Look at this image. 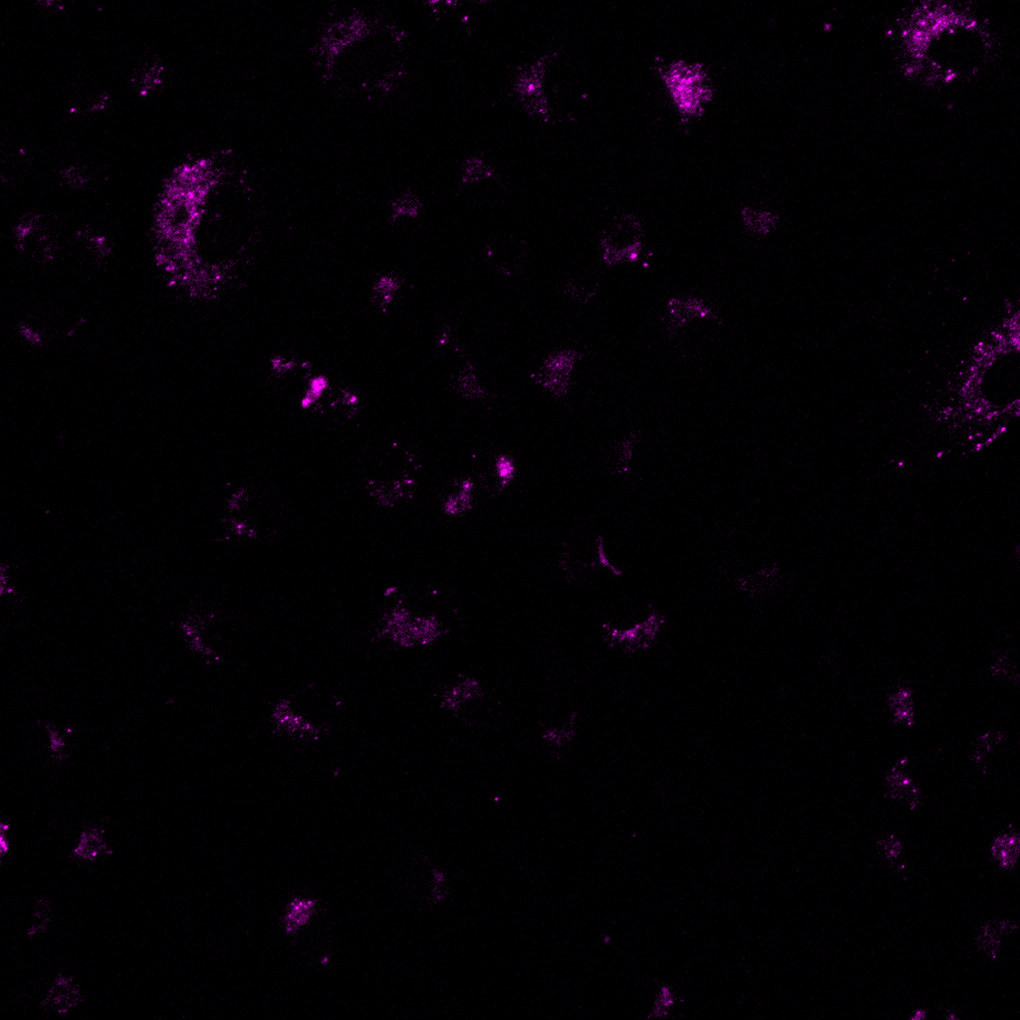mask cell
Here are the masks:
<instances>
[{
  "instance_id": "1",
  "label": "cell",
  "mask_w": 1020,
  "mask_h": 1020,
  "mask_svg": "<svg viewBox=\"0 0 1020 1020\" xmlns=\"http://www.w3.org/2000/svg\"><path fill=\"white\" fill-rule=\"evenodd\" d=\"M407 37L391 20L351 10L323 24L312 54L320 79L333 92L372 101L403 82Z\"/></svg>"
},
{
  "instance_id": "19",
  "label": "cell",
  "mask_w": 1020,
  "mask_h": 1020,
  "mask_svg": "<svg viewBox=\"0 0 1020 1020\" xmlns=\"http://www.w3.org/2000/svg\"><path fill=\"white\" fill-rule=\"evenodd\" d=\"M599 286L600 278L595 270L584 268L568 279L564 290L575 303L586 304L598 293Z\"/></svg>"
},
{
  "instance_id": "6",
  "label": "cell",
  "mask_w": 1020,
  "mask_h": 1020,
  "mask_svg": "<svg viewBox=\"0 0 1020 1020\" xmlns=\"http://www.w3.org/2000/svg\"><path fill=\"white\" fill-rule=\"evenodd\" d=\"M414 461L401 447H393L379 456L366 478L369 495L385 506H393L412 491Z\"/></svg>"
},
{
  "instance_id": "9",
  "label": "cell",
  "mask_w": 1020,
  "mask_h": 1020,
  "mask_svg": "<svg viewBox=\"0 0 1020 1020\" xmlns=\"http://www.w3.org/2000/svg\"><path fill=\"white\" fill-rule=\"evenodd\" d=\"M644 244L643 226L631 214L616 217L600 239L603 262L608 266L637 262L642 256Z\"/></svg>"
},
{
  "instance_id": "5",
  "label": "cell",
  "mask_w": 1020,
  "mask_h": 1020,
  "mask_svg": "<svg viewBox=\"0 0 1020 1020\" xmlns=\"http://www.w3.org/2000/svg\"><path fill=\"white\" fill-rule=\"evenodd\" d=\"M443 627L436 613L401 598L387 608L378 635L399 646L414 647L433 642L443 633Z\"/></svg>"
},
{
  "instance_id": "14",
  "label": "cell",
  "mask_w": 1020,
  "mask_h": 1020,
  "mask_svg": "<svg viewBox=\"0 0 1020 1020\" xmlns=\"http://www.w3.org/2000/svg\"><path fill=\"white\" fill-rule=\"evenodd\" d=\"M667 327L677 332L697 320H717L716 310L705 299L696 296L673 297L666 308Z\"/></svg>"
},
{
  "instance_id": "3",
  "label": "cell",
  "mask_w": 1020,
  "mask_h": 1020,
  "mask_svg": "<svg viewBox=\"0 0 1020 1020\" xmlns=\"http://www.w3.org/2000/svg\"><path fill=\"white\" fill-rule=\"evenodd\" d=\"M223 519L227 536L238 543L258 544L273 538L285 525L287 506L273 486L247 484L226 501Z\"/></svg>"
},
{
  "instance_id": "17",
  "label": "cell",
  "mask_w": 1020,
  "mask_h": 1020,
  "mask_svg": "<svg viewBox=\"0 0 1020 1020\" xmlns=\"http://www.w3.org/2000/svg\"><path fill=\"white\" fill-rule=\"evenodd\" d=\"M914 691L905 685L897 686L886 698L888 711L895 725L912 727L916 723Z\"/></svg>"
},
{
  "instance_id": "8",
  "label": "cell",
  "mask_w": 1020,
  "mask_h": 1020,
  "mask_svg": "<svg viewBox=\"0 0 1020 1020\" xmlns=\"http://www.w3.org/2000/svg\"><path fill=\"white\" fill-rule=\"evenodd\" d=\"M663 625V618L654 610L638 606L604 627L609 644L626 652H638L651 648L657 642Z\"/></svg>"
},
{
  "instance_id": "12",
  "label": "cell",
  "mask_w": 1020,
  "mask_h": 1020,
  "mask_svg": "<svg viewBox=\"0 0 1020 1020\" xmlns=\"http://www.w3.org/2000/svg\"><path fill=\"white\" fill-rule=\"evenodd\" d=\"M582 357L574 349L549 355L534 375V382L556 397L565 396L572 384L574 368Z\"/></svg>"
},
{
  "instance_id": "18",
  "label": "cell",
  "mask_w": 1020,
  "mask_h": 1020,
  "mask_svg": "<svg viewBox=\"0 0 1020 1020\" xmlns=\"http://www.w3.org/2000/svg\"><path fill=\"white\" fill-rule=\"evenodd\" d=\"M104 854H111L105 837V830L99 826H88L80 833L72 856L82 861L94 862Z\"/></svg>"
},
{
  "instance_id": "10",
  "label": "cell",
  "mask_w": 1020,
  "mask_h": 1020,
  "mask_svg": "<svg viewBox=\"0 0 1020 1020\" xmlns=\"http://www.w3.org/2000/svg\"><path fill=\"white\" fill-rule=\"evenodd\" d=\"M557 53L545 54L534 63L520 66L513 83V94L524 111L534 118H550L545 82L547 72Z\"/></svg>"
},
{
  "instance_id": "4",
  "label": "cell",
  "mask_w": 1020,
  "mask_h": 1020,
  "mask_svg": "<svg viewBox=\"0 0 1020 1020\" xmlns=\"http://www.w3.org/2000/svg\"><path fill=\"white\" fill-rule=\"evenodd\" d=\"M335 704L314 688L300 689L279 701L272 713L278 735L299 741H316L332 728Z\"/></svg>"
},
{
  "instance_id": "23",
  "label": "cell",
  "mask_w": 1020,
  "mask_h": 1020,
  "mask_svg": "<svg viewBox=\"0 0 1020 1020\" xmlns=\"http://www.w3.org/2000/svg\"><path fill=\"white\" fill-rule=\"evenodd\" d=\"M1006 741V734L1002 731H988L977 736L973 744L972 762L982 766L986 758L996 754Z\"/></svg>"
},
{
  "instance_id": "26",
  "label": "cell",
  "mask_w": 1020,
  "mask_h": 1020,
  "mask_svg": "<svg viewBox=\"0 0 1020 1020\" xmlns=\"http://www.w3.org/2000/svg\"><path fill=\"white\" fill-rule=\"evenodd\" d=\"M457 391L468 399H481L487 396L486 390L479 384L477 375L471 362H467L456 379Z\"/></svg>"
},
{
  "instance_id": "28",
  "label": "cell",
  "mask_w": 1020,
  "mask_h": 1020,
  "mask_svg": "<svg viewBox=\"0 0 1020 1020\" xmlns=\"http://www.w3.org/2000/svg\"><path fill=\"white\" fill-rule=\"evenodd\" d=\"M391 208L393 221H397L398 218L418 217L423 204L416 193L408 191L395 199Z\"/></svg>"
},
{
  "instance_id": "25",
  "label": "cell",
  "mask_w": 1020,
  "mask_h": 1020,
  "mask_svg": "<svg viewBox=\"0 0 1020 1020\" xmlns=\"http://www.w3.org/2000/svg\"><path fill=\"white\" fill-rule=\"evenodd\" d=\"M496 168L482 156H472L465 159L462 166V183L473 185L495 178Z\"/></svg>"
},
{
  "instance_id": "21",
  "label": "cell",
  "mask_w": 1020,
  "mask_h": 1020,
  "mask_svg": "<svg viewBox=\"0 0 1020 1020\" xmlns=\"http://www.w3.org/2000/svg\"><path fill=\"white\" fill-rule=\"evenodd\" d=\"M317 902L313 900L296 899L286 908L284 916L285 931L297 934L309 925L316 914Z\"/></svg>"
},
{
  "instance_id": "31",
  "label": "cell",
  "mask_w": 1020,
  "mask_h": 1020,
  "mask_svg": "<svg viewBox=\"0 0 1020 1020\" xmlns=\"http://www.w3.org/2000/svg\"><path fill=\"white\" fill-rule=\"evenodd\" d=\"M925 1016H926V1012H924V1011H918V1012H916V1014H915V1016H913V1017H912V1019H914V1020H915V1019H918V1020H919V1019H923V1018H924Z\"/></svg>"
},
{
  "instance_id": "2",
  "label": "cell",
  "mask_w": 1020,
  "mask_h": 1020,
  "mask_svg": "<svg viewBox=\"0 0 1020 1020\" xmlns=\"http://www.w3.org/2000/svg\"><path fill=\"white\" fill-rule=\"evenodd\" d=\"M908 72L926 82L949 83L974 74L991 52L986 26L951 5L916 9L902 34Z\"/></svg>"
},
{
  "instance_id": "7",
  "label": "cell",
  "mask_w": 1020,
  "mask_h": 1020,
  "mask_svg": "<svg viewBox=\"0 0 1020 1020\" xmlns=\"http://www.w3.org/2000/svg\"><path fill=\"white\" fill-rule=\"evenodd\" d=\"M663 79L678 111L696 116L713 97L711 82L703 64L678 60L666 66Z\"/></svg>"
},
{
  "instance_id": "20",
  "label": "cell",
  "mask_w": 1020,
  "mask_h": 1020,
  "mask_svg": "<svg viewBox=\"0 0 1020 1020\" xmlns=\"http://www.w3.org/2000/svg\"><path fill=\"white\" fill-rule=\"evenodd\" d=\"M991 852L999 867L1006 870L1015 868L1020 852V837L1015 832H1007L996 836Z\"/></svg>"
},
{
  "instance_id": "16",
  "label": "cell",
  "mask_w": 1020,
  "mask_h": 1020,
  "mask_svg": "<svg viewBox=\"0 0 1020 1020\" xmlns=\"http://www.w3.org/2000/svg\"><path fill=\"white\" fill-rule=\"evenodd\" d=\"M1018 926L1009 919H994L978 929L976 945L979 952L993 959L996 958L1004 938L1017 931Z\"/></svg>"
},
{
  "instance_id": "11",
  "label": "cell",
  "mask_w": 1020,
  "mask_h": 1020,
  "mask_svg": "<svg viewBox=\"0 0 1020 1020\" xmlns=\"http://www.w3.org/2000/svg\"><path fill=\"white\" fill-rule=\"evenodd\" d=\"M486 263L499 274L515 277L522 274L529 260V248L516 236H498L485 247Z\"/></svg>"
},
{
  "instance_id": "27",
  "label": "cell",
  "mask_w": 1020,
  "mask_h": 1020,
  "mask_svg": "<svg viewBox=\"0 0 1020 1020\" xmlns=\"http://www.w3.org/2000/svg\"><path fill=\"white\" fill-rule=\"evenodd\" d=\"M53 909L46 898L37 900L34 908L32 919H30L27 936L33 938L40 934L46 933L48 926L53 921Z\"/></svg>"
},
{
  "instance_id": "13",
  "label": "cell",
  "mask_w": 1020,
  "mask_h": 1020,
  "mask_svg": "<svg viewBox=\"0 0 1020 1020\" xmlns=\"http://www.w3.org/2000/svg\"><path fill=\"white\" fill-rule=\"evenodd\" d=\"M884 796L914 810L923 802V793L909 769V759L901 758L887 770Z\"/></svg>"
},
{
  "instance_id": "29",
  "label": "cell",
  "mask_w": 1020,
  "mask_h": 1020,
  "mask_svg": "<svg viewBox=\"0 0 1020 1020\" xmlns=\"http://www.w3.org/2000/svg\"><path fill=\"white\" fill-rule=\"evenodd\" d=\"M877 852L887 863L894 865L901 857L904 846L893 834H889L878 840Z\"/></svg>"
},
{
  "instance_id": "22",
  "label": "cell",
  "mask_w": 1020,
  "mask_h": 1020,
  "mask_svg": "<svg viewBox=\"0 0 1020 1020\" xmlns=\"http://www.w3.org/2000/svg\"><path fill=\"white\" fill-rule=\"evenodd\" d=\"M742 217L747 231L758 236H765L772 233L778 223L777 215L767 209L754 207H744Z\"/></svg>"
},
{
  "instance_id": "24",
  "label": "cell",
  "mask_w": 1020,
  "mask_h": 1020,
  "mask_svg": "<svg viewBox=\"0 0 1020 1020\" xmlns=\"http://www.w3.org/2000/svg\"><path fill=\"white\" fill-rule=\"evenodd\" d=\"M989 669H991V675L996 681L1012 686L1019 684L1017 665L1009 651L997 652L991 666H989Z\"/></svg>"
},
{
  "instance_id": "15",
  "label": "cell",
  "mask_w": 1020,
  "mask_h": 1020,
  "mask_svg": "<svg viewBox=\"0 0 1020 1020\" xmlns=\"http://www.w3.org/2000/svg\"><path fill=\"white\" fill-rule=\"evenodd\" d=\"M83 1002L84 995L74 977L58 974L48 989L43 1006L49 1013L63 1015Z\"/></svg>"
},
{
  "instance_id": "30",
  "label": "cell",
  "mask_w": 1020,
  "mask_h": 1020,
  "mask_svg": "<svg viewBox=\"0 0 1020 1020\" xmlns=\"http://www.w3.org/2000/svg\"><path fill=\"white\" fill-rule=\"evenodd\" d=\"M8 828H9V826L7 824H3L2 832H0V844H2V856L3 857L8 852L9 846H10L9 840H8V833H7Z\"/></svg>"
}]
</instances>
